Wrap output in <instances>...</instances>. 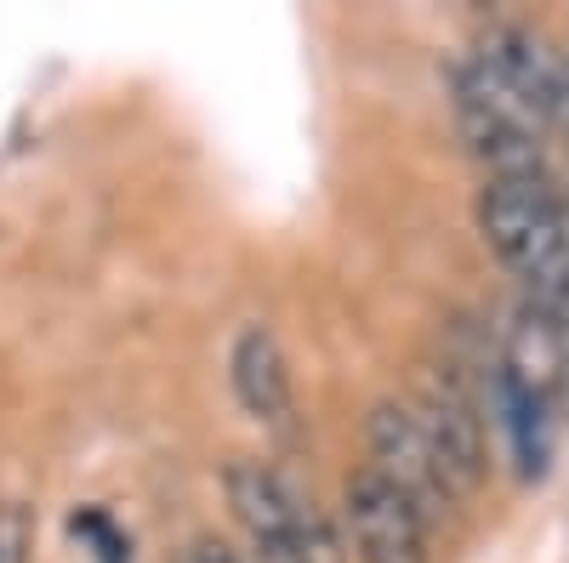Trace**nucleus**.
Listing matches in <instances>:
<instances>
[{"label":"nucleus","mask_w":569,"mask_h":563,"mask_svg":"<svg viewBox=\"0 0 569 563\" xmlns=\"http://www.w3.org/2000/svg\"><path fill=\"white\" fill-rule=\"evenodd\" d=\"M485 240L525 279L536 308L569 319V205L552 177H501L479 200Z\"/></svg>","instance_id":"nucleus-1"},{"label":"nucleus","mask_w":569,"mask_h":563,"mask_svg":"<svg viewBox=\"0 0 569 563\" xmlns=\"http://www.w3.org/2000/svg\"><path fill=\"white\" fill-rule=\"evenodd\" d=\"M496 364H501L507 382H518L525 393H536L547 404H563V388H569V319L525 302Z\"/></svg>","instance_id":"nucleus-7"},{"label":"nucleus","mask_w":569,"mask_h":563,"mask_svg":"<svg viewBox=\"0 0 569 563\" xmlns=\"http://www.w3.org/2000/svg\"><path fill=\"white\" fill-rule=\"evenodd\" d=\"M490 399H496V421L501 433L512 444V461L518 473H525L530 484H541L552 473V439H558V404L525 393L518 382H507L501 364H496V382H490Z\"/></svg>","instance_id":"nucleus-9"},{"label":"nucleus","mask_w":569,"mask_h":563,"mask_svg":"<svg viewBox=\"0 0 569 563\" xmlns=\"http://www.w3.org/2000/svg\"><path fill=\"white\" fill-rule=\"evenodd\" d=\"M342 512H348L359 563H433L427 557V519L382 473H370V466L353 473Z\"/></svg>","instance_id":"nucleus-6"},{"label":"nucleus","mask_w":569,"mask_h":563,"mask_svg":"<svg viewBox=\"0 0 569 563\" xmlns=\"http://www.w3.org/2000/svg\"><path fill=\"white\" fill-rule=\"evenodd\" d=\"M74 535H86L91 546H98V563H131V546L109 530V519L103 512H74V524H69Z\"/></svg>","instance_id":"nucleus-11"},{"label":"nucleus","mask_w":569,"mask_h":563,"mask_svg":"<svg viewBox=\"0 0 569 563\" xmlns=\"http://www.w3.org/2000/svg\"><path fill=\"white\" fill-rule=\"evenodd\" d=\"M467 58L485 63L536 120L558 125L569 114V69H563V52L547 34H536L525 23H490Z\"/></svg>","instance_id":"nucleus-4"},{"label":"nucleus","mask_w":569,"mask_h":563,"mask_svg":"<svg viewBox=\"0 0 569 563\" xmlns=\"http://www.w3.org/2000/svg\"><path fill=\"white\" fill-rule=\"evenodd\" d=\"M188 563H240V557H233L222 541H200L194 552H188Z\"/></svg>","instance_id":"nucleus-12"},{"label":"nucleus","mask_w":569,"mask_h":563,"mask_svg":"<svg viewBox=\"0 0 569 563\" xmlns=\"http://www.w3.org/2000/svg\"><path fill=\"white\" fill-rule=\"evenodd\" d=\"M370 473H382L421 519H445L450 501H456L445 473H439V455L421 439L405 399H382L370 410Z\"/></svg>","instance_id":"nucleus-5"},{"label":"nucleus","mask_w":569,"mask_h":563,"mask_svg":"<svg viewBox=\"0 0 569 563\" xmlns=\"http://www.w3.org/2000/svg\"><path fill=\"white\" fill-rule=\"evenodd\" d=\"M421 439L433 444L439 455V473L450 484V495H472L485 484V415L479 399L467 393V382L445 364V370H427L416 399H405Z\"/></svg>","instance_id":"nucleus-3"},{"label":"nucleus","mask_w":569,"mask_h":563,"mask_svg":"<svg viewBox=\"0 0 569 563\" xmlns=\"http://www.w3.org/2000/svg\"><path fill=\"white\" fill-rule=\"evenodd\" d=\"M29 546H34L29 506H18V501H0V563H29Z\"/></svg>","instance_id":"nucleus-10"},{"label":"nucleus","mask_w":569,"mask_h":563,"mask_svg":"<svg viewBox=\"0 0 569 563\" xmlns=\"http://www.w3.org/2000/svg\"><path fill=\"white\" fill-rule=\"evenodd\" d=\"M222 490H228L233 519L257 541L262 563H342L337 530H330V519L291 473L262 461H233L222 473Z\"/></svg>","instance_id":"nucleus-2"},{"label":"nucleus","mask_w":569,"mask_h":563,"mask_svg":"<svg viewBox=\"0 0 569 563\" xmlns=\"http://www.w3.org/2000/svg\"><path fill=\"white\" fill-rule=\"evenodd\" d=\"M228 375H233V393H240L251 421H262V428H273V433L297 428L291 364H284V348H279V336L268 331V324H246V331L233 336Z\"/></svg>","instance_id":"nucleus-8"}]
</instances>
